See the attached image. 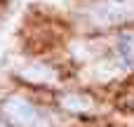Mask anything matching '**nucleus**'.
Returning <instances> with one entry per match:
<instances>
[{"mask_svg":"<svg viewBox=\"0 0 134 127\" xmlns=\"http://www.w3.org/2000/svg\"><path fill=\"white\" fill-rule=\"evenodd\" d=\"M92 19L101 26L125 24L134 19V0H99L92 9Z\"/></svg>","mask_w":134,"mask_h":127,"instance_id":"1","label":"nucleus"},{"mask_svg":"<svg viewBox=\"0 0 134 127\" xmlns=\"http://www.w3.org/2000/svg\"><path fill=\"white\" fill-rule=\"evenodd\" d=\"M2 113L16 127H35L38 125V111L21 97H9L2 104Z\"/></svg>","mask_w":134,"mask_h":127,"instance_id":"2","label":"nucleus"},{"mask_svg":"<svg viewBox=\"0 0 134 127\" xmlns=\"http://www.w3.org/2000/svg\"><path fill=\"white\" fill-rule=\"evenodd\" d=\"M21 78L35 85H52L57 80V71L45 64H28L26 68H21Z\"/></svg>","mask_w":134,"mask_h":127,"instance_id":"3","label":"nucleus"},{"mask_svg":"<svg viewBox=\"0 0 134 127\" xmlns=\"http://www.w3.org/2000/svg\"><path fill=\"white\" fill-rule=\"evenodd\" d=\"M125 68H127V66H125L120 59H113V61H99V64H94V68H92L90 73H92L97 80H108V78L120 75Z\"/></svg>","mask_w":134,"mask_h":127,"instance_id":"4","label":"nucleus"},{"mask_svg":"<svg viewBox=\"0 0 134 127\" xmlns=\"http://www.w3.org/2000/svg\"><path fill=\"white\" fill-rule=\"evenodd\" d=\"M61 106L66 111H73V113H87V111L94 108L92 99H87L82 94H64L61 97Z\"/></svg>","mask_w":134,"mask_h":127,"instance_id":"5","label":"nucleus"},{"mask_svg":"<svg viewBox=\"0 0 134 127\" xmlns=\"http://www.w3.org/2000/svg\"><path fill=\"white\" fill-rule=\"evenodd\" d=\"M118 59H120L127 68L134 66V33L120 38V45H118Z\"/></svg>","mask_w":134,"mask_h":127,"instance_id":"6","label":"nucleus"},{"mask_svg":"<svg viewBox=\"0 0 134 127\" xmlns=\"http://www.w3.org/2000/svg\"><path fill=\"white\" fill-rule=\"evenodd\" d=\"M0 127H2V125H0Z\"/></svg>","mask_w":134,"mask_h":127,"instance_id":"7","label":"nucleus"}]
</instances>
